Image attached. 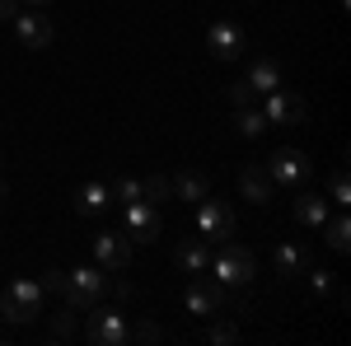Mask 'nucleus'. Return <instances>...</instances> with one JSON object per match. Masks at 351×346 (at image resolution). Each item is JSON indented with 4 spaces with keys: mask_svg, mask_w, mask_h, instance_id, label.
Instances as JSON below:
<instances>
[{
    "mask_svg": "<svg viewBox=\"0 0 351 346\" xmlns=\"http://www.w3.org/2000/svg\"><path fill=\"white\" fill-rule=\"evenodd\" d=\"M108 197H112V192H108L104 183H84V187H80V197H75V211H80V215L104 211V206H108Z\"/></svg>",
    "mask_w": 351,
    "mask_h": 346,
    "instance_id": "20",
    "label": "nucleus"
},
{
    "mask_svg": "<svg viewBox=\"0 0 351 346\" xmlns=\"http://www.w3.org/2000/svg\"><path fill=\"white\" fill-rule=\"evenodd\" d=\"M281 66H276V61H271V56H258V61H253V66H248V89H253V94H271V89H281Z\"/></svg>",
    "mask_w": 351,
    "mask_h": 346,
    "instance_id": "15",
    "label": "nucleus"
},
{
    "mask_svg": "<svg viewBox=\"0 0 351 346\" xmlns=\"http://www.w3.org/2000/svg\"><path fill=\"white\" fill-rule=\"evenodd\" d=\"M197 230H202V239H230L234 234V211H230V201H216V197H206V201H197Z\"/></svg>",
    "mask_w": 351,
    "mask_h": 346,
    "instance_id": "6",
    "label": "nucleus"
},
{
    "mask_svg": "<svg viewBox=\"0 0 351 346\" xmlns=\"http://www.w3.org/2000/svg\"><path fill=\"white\" fill-rule=\"evenodd\" d=\"M304 112H309V103H304L300 94H291L286 84H281V89H271L267 108H263L267 127H300V122H304Z\"/></svg>",
    "mask_w": 351,
    "mask_h": 346,
    "instance_id": "7",
    "label": "nucleus"
},
{
    "mask_svg": "<svg viewBox=\"0 0 351 346\" xmlns=\"http://www.w3.org/2000/svg\"><path fill=\"white\" fill-rule=\"evenodd\" d=\"M112 192H117V201H141V178H117Z\"/></svg>",
    "mask_w": 351,
    "mask_h": 346,
    "instance_id": "27",
    "label": "nucleus"
},
{
    "mask_svg": "<svg viewBox=\"0 0 351 346\" xmlns=\"http://www.w3.org/2000/svg\"><path fill=\"white\" fill-rule=\"evenodd\" d=\"M43 314V286L38 281H10L5 286V295H0V319L14 323V328H24V323H33Z\"/></svg>",
    "mask_w": 351,
    "mask_h": 346,
    "instance_id": "1",
    "label": "nucleus"
},
{
    "mask_svg": "<svg viewBox=\"0 0 351 346\" xmlns=\"http://www.w3.org/2000/svg\"><path fill=\"white\" fill-rule=\"evenodd\" d=\"M112 295H117V299H132L136 286H132V281H112Z\"/></svg>",
    "mask_w": 351,
    "mask_h": 346,
    "instance_id": "31",
    "label": "nucleus"
},
{
    "mask_svg": "<svg viewBox=\"0 0 351 346\" xmlns=\"http://www.w3.org/2000/svg\"><path fill=\"white\" fill-rule=\"evenodd\" d=\"M141 197L160 206V201H169V197H173V183H169L164 173H150V178H141Z\"/></svg>",
    "mask_w": 351,
    "mask_h": 346,
    "instance_id": "21",
    "label": "nucleus"
},
{
    "mask_svg": "<svg viewBox=\"0 0 351 346\" xmlns=\"http://www.w3.org/2000/svg\"><path fill=\"white\" fill-rule=\"evenodd\" d=\"M328 192H332V201H337V206H347V201H351V183H347V169H332V178H328Z\"/></svg>",
    "mask_w": 351,
    "mask_h": 346,
    "instance_id": "24",
    "label": "nucleus"
},
{
    "mask_svg": "<svg viewBox=\"0 0 351 346\" xmlns=\"http://www.w3.org/2000/svg\"><path fill=\"white\" fill-rule=\"evenodd\" d=\"M211 267H216V281H220V286H248V281H253V271H258L253 253H248V248H234L230 239H220V253L211 258Z\"/></svg>",
    "mask_w": 351,
    "mask_h": 346,
    "instance_id": "4",
    "label": "nucleus"
},
{
    "mask_svg": "<svg viewBox=\"0 0 351 346\" xmlns=\"http://www.w3.org/2000/svg\"><path fill=\"white\" fill-rule=\"evenodd\" d=\"M342 5H347V0H342Z\"/></svg>",
    "mask_w": 351,
    "mask_h": 346,
    "instance_id": "33",
    "label": "nucleus"
},
{
    "mask_svg": "<svg viewBox=\"0 0 351 346\" xmlns=\"http://www.w3.org/2000/svg\"><path fill=\"white\" fill-rule=\"evenodd\" d=\"M234 127H239L243 136H263L267 132V117H263L258 108H239V122H234Z\"/></svg>",
    "mask_w": 351,
    "mask_h": 346,
    "instance_id": "22",
    "label": "nucleus"
},
{
    "mask_svg": "<svg viewBox=\"0 0 351 346\" xmlns=\"http://www.w3.org/2000/svg\"><path fill=\"white\" fill-rule=\"evenodd\" d=\"M328 215H332V211H328V201H324V197H314V192L295 197V220H300V225H314V230H319Z\"/></svg>",
    "mask_w": 351,
    "mask_h": 346,
    "instance_id": "17",
    "label": "nucleus"
},
{
    "mask_svg": "<svg viewBox=\"0 0 351 346\" xmlns=\"http://www.w3.org/2000/svg\"><path fill=\"white\" fill-rule=\"evenodd\" d=\"M239 192L253 201V206H267L271 192H276V183H271V173L263 169V164H248V169L239 173Z\"/></svg>",
    "mask_w": 351,
    "mask_h": 346,
    "instance_id": "13",
    "label": "nucleus"
},
{
    "mask_svg": "<svg viewBox=\"0 0 351 346\" xmlns=\"http://www.w3.org/2000/svg\"><path fill=\"white\" fill-rule=\"evenodd\" d=\"M108 291V276H99L94 267H80V271H66L61 276V299H66V309H94L99 299Z\"/></svg>",
    "mask_w": 351,
    "mask_h": 346,
    "instance_id": "2",
    "label": "nucleus"
},
{
    "mask_svg": "<svg viewBox=\"0 0 351 346\" xmlns=\"http://www.w3.org/2000/svg\"><path fill=\"white\" fill-rule=\"evenodd\" d=\"M206 342H211V346L239 342V328H234V323H211V328H206Z\"/></svg>",
    "mask_w": 351,
    "mask_h": 346,
    "instance_id": "25",
    "label": "nucleus"
},
{
    "mask_svg": "<svg viewBox=\"0 0 351 346\" xmlns=\"http://www.w3.org/2000/svg\"><path fill=\"white\" fill-rule=\"evenodd\" d=\"M230 295H225V286L220 281H206V276H197L188 286V309L192 314H202V319H211V314H220V304H225Z\"/></svg>",
    "mask_w": 351,
    "mask_h": 346,
    "instance_id": "11",
    "label": "nucleus"
},
{
    "mask_svg": "<svg viewBox=\"0 0 351 346\" xmlns=\"http://www.w3.org/2000/svg\"><path fill=\"white\" fill-rule=\"evenodd\" d=\"M160 206H155V201H145V197H141V201H127V239L132 243H155L160 239Z\"/></svg>",
    "mask_w": 351,
    "mask_h": 346,
    "instance_id": "9",
    "label": "nucleus"
},
{
    "mask_svg": "<svg viewBox=\"0 0 351 346\" xmlns=\"http://www.w3.org/2000/svg\"><path fill=\"white\" fill-rule=\"evenodd\" d=\"M230 103H234V108H253V89H248V80L230 84Z\"/></svg>",
    "mask_w": 351,
    "mask_h": 346,
    "instance_id": "28",
    "label": "nucleus"
},
{
    "mask_svg": "<svg viewBox=\"0 0 351 346\" xmlns=\"http://www.w3.org/2000/svg\"><path fill=\"white\" fill-rule=\"evenodd\" d=\"M173 262L183 271H211V243L206 239H183L173 248Z\"/></svg>",
    "mask_w": 351,
    "mask_h": 346,
    "instance_id": "14",
    "label": "nucleus"
},
{
    "mask_svg": "<svg viewBox=\"0 0 351 346\" xmlns=\"http://www.w3.org/2000/svg\"><path fill=\"white\" fill-rule=\"evenodd\" d=\"M28 5H33V10H52V0H28Z\"/></svg>",
    "mask_w": 351,
    "mask_h": 346,
    "instance_id": "32",
    "label": "nucleus"
},
{
    "mask_svg": "<svg viewBox=\"0 0 351 346\" xmlns=\"http://www.w3.org/2000/svg\"><path fill=\"white\" fill-rule=\"evenodd\" d=\"M173 197H183V201H206V197H211V183H206V178H202V173H178V178H173Z\"/></svg>",
    "mask_w": 351,
    "mask_h": 346,
    "instance_id": "18",
    "label": "nucleus"
},
{
    "mask_svg": "<svg viewBox=\"0 0 351 346\" xmlns=\"http://www.w3.org/2000/svg\"><path fill=\"white\" fill-rule=\"evenodd\" d=\"M52 342H75V314H52Z\"/></svg>",
    "mask_w": 351,
    "mask_h": 346,
    "instance_id": "23",
    "label": "nucleus"
},
{
    "mask_svg": "<svg viewBox=\"0 0 351 346\" xmlns=\"http://www.w3.org/2000/svg\"><path fill=\"white\" fill-rule=\"evenodd\" d=\"M14 38H19L24 47H33V52L47 47V42L56 38L52 14H47V10H19V14H14Z\"/></svg>",
    "mask_w": 351,
    "mask_h": 346,
    "instance_id": "8",
    "label": "nucleus"
},
{
    "mask_svg": "<svg viewBox=\"0 0 351 346\" xmlns=\"http://www.w3.org/2000/svg\"><path fill=\"white\" fill-rule=\"evenodd\" d=\"M94 258H99V267H108V271H127V262H132V239L127 234H99L94 239Z\"/></svg>",
    "mask_w": 351,
    "mask_h": 346,
    "instance_id": "12",
    "label": "nucleus"
},
{
    "mask_svg": "<svg viewBox=\"0 0 351 346\" xmlns=\"http://www.w3.org/2000/svg\"><path fill=\"white\" fill-rule=\"evenodd\" d=\"M319 230L328 234V248H332V253H347V248H351V220H347V215H328Z\"/></svg>",
    "mask_w": 351,
    "mask_h": 346,
    "instance_id": "19",
    "label": "nucleus"
},
{
    "mask_svg": "<svg viewBox=\"0 0 351 346\" xmlns=\"http://www.w3.org/2000/svg\"><path fill=\"white\" fill-rule=\"evenodd\" d=\"M267 173H271V183H281V187H300V183H309L314 178V164H309V155L304 150H276L267 164Z\"/></svg>",
    "mask_w": 351,
    "mask_h": 346,
    "instance_id": "5",
    "label": "nucleus"
},
{
    "mask_svg": "<svg viewBox=\"0 0 351 346\" xmlns=\"http://www.w3.org/2000/svg\"><path fill=\"white\" fill-rule=\"evenodd\" d=\"M132 342L155 346V342H164V328H160V323H150V319H141V323L132 328Z\"/></svg>",
    "mask_w": 351,
    "mask_h": 346,
    "instance_id": "26",
    "label": "nucleus"
},
{
    "mask_svg": "<svg viewBox=\"0 0 351 346\" xmlns=\"http://www.w3.org/2000/svg\"><path fill=\"white\" fill-rule=\"evenodd\" d=\"M24 5L19 0H0V24H14V14H19Z\"/></svg>",
    "mask_w": 351,
    "mask_h": 346,
    "instance_id": "30",
    "label": "nucleus"
},
{
    "mask_svg": "<svg viewBox=\"0 0 351 346\" xmlns=\"http://www.w3.org/2000/svg\"><path fill=\"white\" fill-rule=\"evenodd\" d=\"M309 286H314L319 295H328L332 291V271H309Z\"/></svg>",
    "mask_w": 351,
    "mask_h": 346,
    "instance_id": "29",
    "label": "nucleus"
},
{
    "mask_svg": "<svg viewBox=\"0 0 351 346\" xmlns=\"http://www.w3.org/2000/svg\"><path fill=\"white\" fill-rule=\"evenodd\" d=\"M206 47L216 61H239L243 56V33L239 24H230V19H216V24L206 28Z\"/></svg>",
    "mask_w": 351,
    "mask_h": 346,
    "instance_id": "10",
    "label": "nucleus"
},
{
    "mask_svg": "<svg viewBox=\"0 0 351 346\" xmlns=\"http://www.w3.org/2000/svg\"><path fill=\"white\" fill-rule=\"evenodd\" d=\"M84 342H94V346H127V342H132V323L122 319L117 309L94 304V309H89V323H84Z\"/></svg>",
    "mask_w": 351,
    "mask_h": 346,
    "instance_id": "3",
    "label": "nucleus"
},
{
    "mask_svg": "<svg viewBox=\"0 0 351 346\" xmlns=\"http://www.w3.org/2000/svg\"><path fill=\"white\" fill-rule=\"evenodd\" d=\"M271 262H276L281 276H304L309 271V253H304V243H281Z\"/></svg>",
    "mask_w": 351,
    "mask_h": 346,
    "instance_id": "16",
    "label": "nucleus"
}]
</instances>
